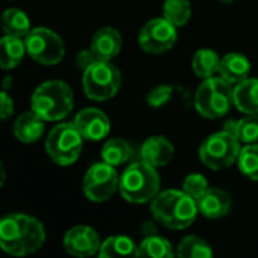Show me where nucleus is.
Returning <instances> with one entry per match:
<instances>
[{
    "instance_id": "c85d7f7f",
    "label": "nucleus",
    "mask_w": 258,
    "mask_h": 258,
    "mask_svg": "<svg viewBox=\"0 0 258 258\" xmlns=\"http://www.w3.org/2000/svg\"><path fill=\"white\" fill-rule=\"evenodd\" d=\"M239 169L243 175L248 178L258 181V145L249 144L240 150L239 159H237Z\"/></svg>"
},
{
    "instance_id": "c756f323",
    "label": "nucleus",
    "mask_w": 258,
    "mask_h": 258,
    "mask_svg": "<svg viewBox=\"0 0 258 258\" xmlns=\"http://www.w3.org/2000/svg\"><path fill=\"white\" fill-rule=\"evenodd\" d=\"M209 189V181L201 174H190L183 181V192H186L194 200H198Z\"/></svg>"
},
{
    "instance_id": "2f4dec72",
    "label": "nucleus",
    "mask_w": 258,
    "mask_h": 258,
    "mask_svg": "<svg viewBox=\"0 0 258 258\" xmlns=\"http://www.w3.org/2000/svg\"><path fill=\"white\" fill-rule=\"evenodd\" d=\"M12 113H14V100L8 94V89H3L0 95V116L3 121H6L8 118L12 116Z\"/></svg>"
},
{
    "instance_id": "a211bd4d",
    "label": "nucleus",
    "mask_w": 258,
    "mask_h": 258,
    "mask_svg": "<svg viewBox=\"0 0 258 258\" xmlns=\"http://www.w3.org/2000/svg\"><path fill=\"white\" fill-rule=\"evenodd\" d=\"M249 73H251V63L248 57L243 56L242 53H228L221 59L219 74L231 85L243 82L245 79L249 77Z\"/></svg>"
},
{
    "instance_id": "423d86ee",
    "label": "nucleus",
    "mask_w": 258,
    "mask_h": 258,
    "mask_svg": "<svg viewBox=\"0 0 258 258\" xmlns=\"http://www.w3.org/2000/svg\"><path fill=\"white\" fill-rule=\"evenodd\" d=\"M83 136L74 122H62L53 127L45 139V151L48 157L60 166L73 165L82 153Z\"/></svg>"
},
{
    "instance_id": "1a4fd4ad",
    "label": "nucleus",
    "mask_w": 258,
    "mask_h": 258,
    "mask_svg": "<svg viewBox=\"0 0 258 258\" xmlns=\"http://www.w3.org/2000/svg\"><path fill=\"white\" fill-rule=\"evenodd\" d=\"M27 54L41 65H56L65 56L62 38L48 27H35L24 38Z\"/></svg>"
},
{
    "instance_id": "412c9836",
    "label": "nucleus",
    "mask_w": 258,
    "mask_h": 258,
    "mask_svg": "<svg viewBox=\"0 0 258 258\" xmlns=\"http://www.w3.org/2000/svg\"><path fill=\"white\" fill-rule=\"evenodd\" d=\"M100 257H139V246L127 236H112L101 243Z\"/></svg>"
},
{
    "instance_id": "7c9ffc66",
    "label": "nucleus",
    "mask_w": 258,
    "mask_h": 258,
    "mask_svg": "<svg viewBox=\"0 0 258 258\" xmlns=\"http://www.w3.org/2000/svg\"><path fill=\"white\" fill-rule=\"evenodd\" d=\"M171 97H172V88L168 85H160L148 92L147 101L151 107H162L171 100Z\"/></svg>"
},
{
    "instance_id": "5701e85b",
    "label": "nucleus",
    "mask_w": 258,
    "mask_h": 258,
    "mask_svg": "<svg viewBox=\"0 0 258 258\" xmlns=\"http://www.w3.org/2000/svg\"><path fill=\"white\" fill-rule=\"evenodd\" d=\"M2 27L5 35H12L18 38H26L29 35L30 21L26 12L17 8H9L2 15Z\"/></svg>"
},
{
    "instance_id": "39448f33",
    "label": "nucleus",
    "mask_w": 258,
    "mask_h": 258,
    "mask_svg": "<svg viewBox=\"0 0 258 258\" xmlns=\"http://www.w3.org/2000/svg\"><path fill=\"white\" fill-rule=\"evenodd\" d=\"M234 104V89L222 77H209L195 94V107L207 119L225 116Z\"/></svg>"
},
{
    "instance_id": "f8f14e48",
    "label": "nucleus",
    "mask_w": 258,
    "mask_h": 258,
    "mask_svg": "<svg viewBox=\"0 0 258 258\" xmlns=\"http://www.w3.org/2000/svg\"><path fill=\"white\" fill-rule=\"evenodd\" d=\"M63 246L70 255L91 257L100 251L101 242L95 230L86 225H77L67 231L63 237Z\"/></svg>"
},
{
    "instance_id": "4be33fe9",
    "label": "nucleus",
    "mask_w": 258,
    "mask_h": 258,
    "mask_svg": "<svg viewBox=\"0 0 258 258\" xmlns=\"http://www.w3.org/2000/svg\"><path fill=\"white\" fill-rule=\"evenodd\" d=\"M135 156L133 148L130 147V144L121 138L116 139H109L101 150V159L103 162L112 165V166H118V165H124L128 160H132V157Z\"/></svg>"
},
{
    "instance_id": "a878e982",
    "label": "nucleus",
    "mask_w": 258,
    "mask_h": 258,
    "mask_svg": "<svg viewBox=\"0 0 258 258\" xmlns=\"http://www.w3.org/2000/svg\"><path fill=\"white\" fill-rule=\"evenodd\" d=\"M174 255H177V252L172 251L171 242L157 234L147 236L139 245V257L166 258L174 257Z\"/></svg>"
},
{
    "instance_id": "aec40b11",
    "label": "nucleus",
    "mask_w": 258,
    "mask_h": 258,
    "mask_svg": "<svg viewBox=\"0 0 258 258\" xmlns=\"http://www.w3.org/2000/svg\"><path fill=\"white\" fill-rule=\"evenodd\" d=\"M27 53L26 42L12 35H5L0 41V65L3 70H12L21 63Z\"/></svg>"
},
{
    "instance_id": "20e7f679",
    "label": "nucleus",
    "mask_w": 258,
    "mask_h": 258,
    "mask_svg": "<svg viewBox=\"0 0 258 258\" xmlns=\"http://www.w3.org/2000/svg\"><path fill=\"white\" fill-rule=\"evenodd\" d=\"M119 190L125 201L132 204H145L160 190V177L154 166L141 160L132 163L121 175Z\"/></svg>"
},
{
    "instance_id": "9b49d317",
    "label": "nucleus",
    "mask_w": 258,
    "mask_h": 258,
    "mask_svg": "<svg viewBox=\"0 0 258 258\" xmlns=\"http://www.w3.org/2000/svg\"><path fill=\"white\" fill-rule=\"evenodd\" d=\"M177 27L163 18L150 20L139 32V45L150 54H162L177 42Z\"/></svg>"
},
{
    "instance_id": "393cba45",
    "label": "nucleus",
    "mask_w": 258,
    "mask_h": 258,
    "mask_svg": "<svg viewBox=\"0 0 258 258\" xmlns=\"http://www.w3.org/2000/svg\"><path fill=\"white\" fill-rule=\"evenodd\" d=\"M219 67H221V59L218 53L210 48L198 50L192 59V70L201 79L213 77L215 73L219 71Z\"/></svg>"
},
{
    "instance_id": "6e6552de",
    "label": "nucleus",
    "mask_w": 258,
    "mask_h": 258,
    "mask_svg": "<svg viewBox=\"0 0 258 258\" xmlns=\"http://www.w3.org/2000/svg\"><path fill=\"white\" fill-rule=\"evenodd\" d=\"M240 141L233 133L222 130L210 135L200 147V159L201 162L213 169H225L237 162L240 154Z\"/></svg>"
},
{
    "instance_id": "dca6fc26",
    "label": "nucleus",
    "mask_w": 258,
    "mask_h": 258,
    "mask_svg": "<svg viewBox=\"0 0 258 258\" xmlns=\"http://www.w3.org/2000/svg\"><path fill=\"white\" fill-rule=\"evenodd\" d=\"M174 157V145L165 136H151L141 147V159L154 168L168 165Z\"/></svg>"
},
{
    "instance_id": "2eb2a0df",
    "label": "nucleus",
    "mask_w": 258,
    "mask_h": 258,
    "mask_svg": "<svg viewBox=\"0 0 258 258\" xmlns=\"http://www.w3.org/2000/svg\"><path fill=\"white\" fill-rule=\"evenodd\" d=\"M197 204L203 216L209 219H221L230 212L231 198L225 190L219 187H212V189H207L197 200Z\"/></svg>"
},
{
    "instance_id": "f257e3e1",
    "label": "nucleus",
    "mask_w": 258,
    "mask_h": 258,
    "mask_svg": "<svg viewBox=\"0 0 258 258\" xmlns=\"http://www.w3.org/2000/svg\"><path fill=\"white\" fill-rule=\"evenodd\" d=\"M45 240L42 224L29 215L14 213L0 221V246L14 257H24L38 251Z\"/></svg>"
},
{
    "instance_id": "6ab92c4d",
    "label": "nucleus",
    "mask_w": 258,
    "mask_h": 258,
    "mask_svg": "<svg viewBox=\"0 0 258 258\" xmlns=\"http://www.w3.org/2000/svg\"><path fill=\"white\" fill-rule=\"evenodd\" d=\"M234 104L246 115H258V79H245L234 88Z\"/></svg>"
},
{
    "instance_id": "72a5a7b5",
    "label": "nucleus",
    "mask_w": 258,
    "mask_h": 258,
    "mask_svg": "<svg viewBox=\"0 0 258 258\" xmlns=\"http://www.w3.org/2000/svg\"><path fill=\"white\" fill-rule=\"evenodd\" d=\"M224 3H231V2H234V0H222Z\"/></svg>"
},
{
    "instance_id": "7ed1b4c3",
    "label": "nucleus",
    "mask_w": 258,
    "mask_h": 258,
    "mask_svg": "<svg viewBox=\"0 0 258 258\" xmlns=\"http://www.w3.org/2000/svg\"><path fill=\"white\" fill-rule=\"evenodd\" d=\"M30 106L44 121H60L73 110L74 94L65 82L48 80L35 89Z\"/></svg>"
},
{
    "instance_id": "bb28decb",
    "label": "nucleus",
    "mask_w": 258,
    "mask_h": 258,
    "mask_svg": "<svg viewBox=\"0 0 258 258\" xmlns=\"http://www.w3.org/2000/svg\"><path fill=\"white\" fill-rule=\"evenodd\" d=\"M192 15V6L189 0H165L163 17L175 27L184 26Z\"/></svg>"
},
{
    "instance_id": "ddd939ff",
    "label": "nucleus",
    "mask_w": 258,
    "mask_h": 258,
    "mask_svg": "<svg viewBox=\"0 0 258 258\" xmlns=\"http://www.w3.org/2000/svg\"><path fill=\"white\" fill-rule=\"evenodd\" d=\"M74 124L79 128L83 139L92 141V142L104 139L110 132L109 118L106 116V113H103L101 110L95 107H88V109L80 110L76 115Z\"/></svg>"
},
{
    "instance_id": "cd10ccee",
    "label": "nucleus",
    "mask_w": 258,
    "mask_h": 258,
    "mask_svg": "<svg viewBox=\"0 0 258 258\" xmlns=\"http://www.w3.org/2000/svg\"><path fill=\"white\" fill-rule=\"evenodd\" d=\"M177 255L183 258H210L213 255V251L206 240L197 236H187L180 242Z\"/></svg>"
},
{
    "instance_id": "b1692460",
    "label": "nucleus",
    "mask_w": 258,
    "mask_h": 258,
    "mask_svg": "<svg viewBox=\"0 0 258 258\" xmlns=\"http://www.w3.org/2000/svg\"><path fill=\"white\" fill-rule=\"evenodd\" d=\"M224 130L237 136L240 142L255 144L258 141V115H246L239 121L230 119L225 122Z\"/></svg>"
},
{
    "instance_id": "f03ea898",
    "label": "nucleus",
    "mask_w": 258,
    "mask_h": 258,
    "mask_svg": "<svg viewBox=\"0 0 258 258\" xmlns=\"http://www.w3.org/2000/svg\"><path fill=\"white\" fill-rule=\"evenodd\" d=\"M151 213L154 219L169 230L189 228L200 210L197 200L183 190H165L157 194L151 201Z\"/></svg>"
},
{
    "instance_id": "9d476101",
    "label": "nucleus",
    "mask_w": 258,
    "mask_h": 258,
    "mask_svg": "<svg viewBox=\"0 0 258 258\" xmlns=\"http://www.w3.org/2000/svg\"><path fill=\"white\" fill-rule=\"evenodd\" d=\"M119 175L115 166L103 162L92 165L83 178V194L92 203H104L119 189Z\"/></svg>"
},
{
    "instance_id": "4468645a",
    "label": "nucleus",
    "mask_w": 258,
    "mask_h": 258,
    "mask_svg": "<svg viewBox=\"0 0 258 258\" xmlns=\"http://www.w3.org/2000/svg\"><path fill=\"white\" fill-rule=\"evenodd\" d=\"M122 47V36L113 27H101L91 41V50L98 60H112Z\"/></svg>"
},
{
    "instance_id": "f3484780",
    "label": "nucleus",
    "mask_w": 258,
    "mask_h": 258,
    "mask_svg": "<svg viewBox=\"0 0 258 258\" xmlns=\"http://www.w3.org/2000/svg\"><path fill=\"white\" fill-rule=\"evenodd\" d=\"M44 133V119L33 110L21 113L14 124V135L23 144L36 142Z\"/></svg>"
},
{
    "instance_id": "0eeeda50",
    "label": "nucleus",
    "mask_w": 258,
    "mask_h": 258,
    "mask_svg": "<svg viewBox=\"0 0 258 258\" xmlns=\"http://www.w3.org/2000/svg\"><path fill=\"white\" fill-rule=\"evenodd\" d=\"M82 85L89 100L106 101L116 95L121 86V73L110 60H95L83 71Z\"/></svg>"
},
{
    "instance_id": "473e14b6",
    "label": "nucleus",
    "mask_w": 258,
    "mask_h": 258,
    "mask_svg": "<svg viewBox=\"0 0 258 258\" xmlns=\"http://www.w3.org/2000/svg\"><path fill=\"white\" fill-rule=\"evenodd\" d=\"M95 60H98L95 57V54L92 53V50H82L79 54H77V65L85 71L89 65H92Z\"/></svg>"
}]
</instances>
